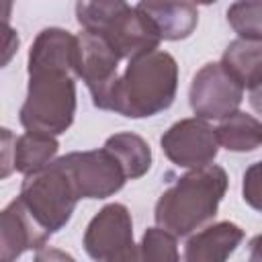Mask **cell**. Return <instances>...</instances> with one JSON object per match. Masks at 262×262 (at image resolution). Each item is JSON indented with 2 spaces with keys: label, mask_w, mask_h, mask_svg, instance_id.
<instances>
[{
  "label": "cell",
  "mask_w": 262,
  "mask_h": 262,
  "mask_svg": "<svg viewBox=\"0 0 262 262\" xmlns=\"http://www.w3.org/2000/svg\"><path fill=\"white\" fill-rule=\"evenodd\" d=\"M244 239V229L231 221L213 223L184 244L182 262H227Z\"/></svg>",
  "instance_id": "obj_12"
},
{
  "label": "cell",
  "mask_w": 262,
  "mask_h": 262,
  "mask_svg": "<svg viewBox=\"0 0 262 262\" xmlns=\"http://www.w3.org/2000/svg\"><path fill=\"white\" fill-rule=\"evenodd\" d=\"M59 143L51 135L43 133H25L14 139V154H12V168L25 176L37 174L53 164L57 156Z\"/></svg>",
  "instance_id": "obj_15"
},
{
  "label": "cell",
  "mask_w": 262,
  "mask_h": 262,
  "mask_svg": "<svg viewBox=\"0 0 262 262\" xmlns=\"http://www.w3.org/2000/svg\"><path fill=\"white\" fill-rule=\"evenodd\" d=\"M244 100V88L225 72L219 61L205 63L192 78L188 102L203 121H223L233 115Z\"/></svg>",
  "instance_id": "obj_6"
},
{
  "label": "cell",
  "mask_w": 262,
  "mask_h": 262,
  "mask_svg": "<svg viewBox=\"0 0 262 262\" xmlns=\"http://www.w3.org/2000/svg\"><path fill=\"white\" fill-rule=\"evenodd\" d=\"M227 174L221 166L209 164L182 174L166 188L156 203V223L176 237L190 235L217 215L227 190Z\"/></svg>",
  "instance_id": "obj_1"
},
{
  "label": "cell",
  "mask_w": 262,
  "mask_h": 262,
  "mask_svg": "<svg viewBox=\"0 0 262 262\" xmlns=\"http://www.w3.org/2000/svg\"><path fill=\"white\" fill-rule=\"evenodd\" d=\"M215 131L219 145L229 151H252L262 145V121L242 111L225 117Z\"/></svg>",
  "instance_id": "obj_17"
},
{
  "label": "cell",
  "mask_w": 262,
  "mask_h": 262,
  "mask_svg": "<svg viewBox=\"0 0 262 262\" xmlns=\"http://www.w3.org/2000/svg\"><path fill=\"white\" fill-rule=\"evenodd\" d=\"M160 145L172 164L192 170L209 166L219 151L215 127L199 117L176 121L168 131H164Z\"/></svg>",
  "instance_id": "obj_9"
},
{
  "label": "cell",
  "mask_w": 262,
  "mask_h": 262,
  "mask_svg": "<svg viewBox=\"0 0 262 262\" xmlns=\"http://www.w3.org/2000/svg\"><path fill=\"white\" fill-rule=\"evenodd\" d=\"M76 18L84 31L100 35L121 59L156 51L162 41L149 18L137 6L121 0L78 2Z\"/></svg>",
  "instance_id": "obj_3"
},
{
  "label": "cell",
  "mask_w": 262,
  "mask_h": 262,
  "mask_svg": "<svg viewBox=\"0 0 262 262\" xmlns=\"http://www.w3.org/2000/svg\"><path fill=\"white\" fill-rule=\"evenodd\" d=\"M139 252L143 262H180L176 235L168 233L162 227H149L145 229Z\"/></svg>",
  "instance_id": "obj_19"
},
{
  "label": "cell",
  "mask_w": 262,
  "mask_h": 262,
  "mask_svg": "<svg viewBox=\"0 0 262 262\" xmlns=\"http://www.w3.org/2000/svg\"><path fill=\"white\" fill-rule=\"evenodd\" d=\"M250 104L258 115H262V86L250 92Z\"/></svg>",
  "instance_id": "obj_25"
},
{
  "label": "cell",
  "mask_w": 262,
  "mask_h": 262,
  "mask_svg": "<svg viewBox=\"0 0 262 262\" xmlns=\"http://www.w3.org/2000/svg\"><path fill=\"white\" fill-rule=\"evenodd\" d=\"M106 262H143V258H141V252H139V246H129L127 250H123L121 254H117V256H113L111 260H106Z\"/></svg>",
  "instance_id": "obj_22"
},
{
  "label": "cell",
  "mask_w": 262,
  "mask_h": 262,
  "mask_svg": "<svg viewBox=\"0 0 262 262\" xmlns=\"http://www.w3.org/2000/svg\"><path fill=\"white\" fill-rule=\"evenodd\" d=\"M219 63L242 88L252 92L262 86V41L237 37L225 47Z\"/></svg>",
  "instance_id": "obj_14"
},
{
  "label": "cell",
  "mask_w": 262,
  "mask_h": 262,
  "mask_svg": "<svg viewBox=\"0 0 262 262\" xmlns=\"http://www.w3.org/2000/svg\"><path fill=\"white\" fill-rule=\"evenodd\" d=\"M78 78L86 82L92 102L100 111H111L113 90L119 80V53L100 37L88 31L78 35Z\"/></svg>",
  "instance_id": "obj_8"
},
{
  "label": "cell",
  "mask_w": 262,
  "mask_h": 262,
  "mask_svg": "<svg viewBox=\"0 0 262 262\" xmlns=\"http://www.w3.org/2000/svg\"><path fill=\"white\" fill-rule=\"evenodd\" d=\"M4 47H6V57H4V63H6V61L10 59V53L18 47V37H16V33H14L12 29H8V27H6V45H4Z\"/></svg>",
  "instance_id": "obj_24"
},
{
  "label": "cell",
  "mask_w": 262,
  "mask_h": 262,
  "mask_svg": "<svg viewBox=\"0 0 262 262\" xmlns=\"http://www.w3.org/2000/svg\"><path fill=\"white\" fill-rule=\"evenodd\" d=\"M133 246L131 213L121 203L104 205L84 231V250L96 262H106Z\"/></svg>",
  "instance_id": "obj_10"
},
{
  "label": "cell",
  "mask_w": 262,
  "mask_h": 262,
  "mask_svg": "<svg viewBox=\"0 0 262 262\" xmlns=\"http://www.w3.org/2000/svg\"><path fill=\"white\" fill-rule=\"evenodd\" d=\"M72 176L80 199H106L119 192L127 180L121 164L104 147L72 151L59 158Z\"/></svg>",
  "instance_id": "obj_7"
},
{
  "label": "cell",
  "mask_w": 262,
  "mask_h": 262,
  "mask_svg": "<svg viewBox=\"0 0 262 262\" xmlns=\"http://www.w3.org/2000/svg\"><path fill=\"white\" fill-rule=\"evenodd\" d=\"M102 147L115 156L127 180L141 178L151 168V149L147 141L137 133H131V131L115 133L104 141Z\"/></svg>",
  "instance_id": "obj_16"
},
{
  "label": "cell",
  "mask_w": 262,
  "mask_h": 262,
  "mask_svg": "<svg viewBox=\"0 0 262 262\" xmlns=\"http://www.w3.org/2000/svg\"><path fill=\"white\" fill-rule=\"evenodd\" d=\"M49 233L33 219L27 207L14 199L2 211L0 229V262H14L27 250L45 248Z\"/></svg>",
  "instance_id": "obj_11"
},
{
  "label": "cell",
  "mask_w": 262,
  "mask_h": 262,
  "mask_svg": "<svg viewBox=\"0 0 262 262\" xmlns=\"http://www.w3.org/2000/svg\"><path fill=\"white\" fill-rule=\"evenodd\" d=\"M76 74L55 68H29L27 98L18 119L29 133L59 135L76 115Z\"/></svg>",
  "instance_id": "obj_4"
},
{
  "label": "cell",
  "mask_w": 262,
  "mask_h": 262,
  "mask_svg": "<svg viewBox=\"0 0 262 262\" xmlns=\"http://www.w3.org/2000/svg\"><path fill=\"white\" fill-rule=\"evenodd\" d=\"M178 63L162 49L129 59L111 98V111L129 119L154 117L176 98Z\"/></svg>",
  "instance_id": "obj_2"
},
{
  "label": "cell",
  "mask_w": 262,
  "mask_h": 262,
  "mask_svg": "<svg viewBox=\"0 0 262 262\" xmlns=\"http://www.w3.org/2000/svg\"><path fill=\"white\" fill-rule=\"evenodd\" d=\"M33 262H76L72 254L59 250V248H53V246H45L41 250H37L35 254V260Z\"/></svg>",
  "instance_id": "obj_21"
},
{
  "label": "cell",
  "mask_w": 262,
  "mask_h": 262,
  "mask_svg": "<svg viewBox=\"0 0 262 262\" xmlns=\"http://www.w3.org/2000/svg\"><path fill=\"white\" fill-rule=\"evenodd\" d=\"M250 262H262V233L250 242Z\"/></svg>",
  "instance_id": "obj_23"
},
{
  "label": "cell",
  "mask_w": 262,
  "mask_h": 262,
  "mask_svg": "<svg viewBox=\"0 0 262 262\" xmlns=\"http://www.w3.org/2000/svg\"><path fill=\"white\" fill-rule=\"evenodd\" d=\"M242 196L254 211L262 213V160L246 168L242 182Z\"/></svg>",
  "instance_id": "obj_20"
},
{
  "label": "cell",
  "mask_w": 262,
  "mask_h": 262,
  "mask_svg": "<svg viewBox=\"0 0 262 262\" xmlns=\"http://www.w3.org/2000/svg\"><path fill=\"white\" fill-rule=\"evenodd\" d=\"M137 8L149 18L160 39L180 41L190 37L199 23V10L190 2H139Z\"/></svg>",
  "instance_id": "obj_13"
},
{
  "label": "cell",
  "mask_w": 262,
  "mask_h": 262,
  "mask_svg": "<svg viewBox=\"0 0 262 262\" xmlns=\"http://www.w3.org/2000/svg\"><path fill=\"white\" fill-rule=\"evenodd\" d=\"M33 219L51 235L66 227L70 221L80 194L63 164L55 160L45 170L25 176L20 194L16 196Z\"/></svg>",
  "instance_id": "obj_5"
},
{
  "label": "cell",
  "mask_w": 262,
  "mask_h": 262,
  "mask_svg": "<svg viewBox=\"0 0 262 262\" xmlns=\"http://www.w3.org/2000/svg\"><path fill=\"white\" fill-rule=\"evenodd\" d=\"M227 23L239 39L262 41V0L233 2L227 8Z\"/></svg>",
  "instance_id": "obj_18"
}]
</instances>
